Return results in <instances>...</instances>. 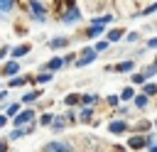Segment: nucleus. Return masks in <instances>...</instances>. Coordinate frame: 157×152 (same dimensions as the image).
Returning a JSON list of instances; mask_svg holds the SVG:
<instances>
[{
	"label": "nucleus",
	"mask_w": 157,
	"mask_h": 152,
	"mask_svg": "<svg viewBox=\"0 0 157 152\" xmlns=\"http://www.w3.org/2000/svg\"><path fill=\"white\" fill-rule=\"evenodd\" d=\"M96 54H98L96 49H88V47H86V49H81V54L76 56V66H88V64L96 59Z\"/></svg>",
	"instance_id": "obj_1"
},
{
	"label": "nucleus",
	"mask_w": 157,
	"mask_h": 152,
	"mask_svg": "<svg viewBox=\"0 0 157 152\" xmlns=\"http://www.w3.org/2000/svg\"><path fill=\"white\" fill-rule=\"evenodd\" d=\"M34 120V110H20L15 118H12V123H15V127H20V125H25V123H32Z\"/></svg>",
	"instance_id": "obj_2"
},
{
	"label": "nucleus",
	"mask_w": 157,
	"mask_h": 152,
	"mask_svg": "<svg viewBox=\"0 0 157 152\" xmlns=\"http://www.w3.org/2000/svg\"><path fill=\"white\" fill-rule=\"evenodd\" d=\"M44 152H74V147L69 142H52L44 147Z\"/></svg>",
	"instance_id": "obj_3"
},
{
	"label": "nucleus",
	"mask_w": 157,
	"mask_h": 152,
	"mask_svg": "<svg viewBox=\"0 0 157 152\" xmlns=\"http://www.w3.org/2000/svg\"><path fill=\"white\" fill-rule=\"evenodd\" d=\"M29 10H32V15H34V17H39V20H44V17H47V10H44V5H42L39 0H32V2H29Z\"/></svg>",
	"instance_id": "obj_4"
},
{
	"label": "nucleus",
	"mask_w": 157,
	"mask_h": 152,
	"mask_svg": "<svg viewBox=\"0 0 157 152\" xmlns=\"http://www.w3.org/2000/svg\"><path fill=\"white\" fill-rule=\"evenodd\" d=\"M128 145H130L132 150H142V147L147 145V135H132V137L128 140Z\"/></svg>",
	"instance_id": "obj_5"
},
{
	"label": "nucleus",
	"mask_w": 157,
	"mask_h": 152,
	"mask_svg": "<svg viewBox=\"0 0 157 152\" xmlns=\"http://www.w3.org/2000/svg\"><path fill=\"white\" fill-rule=\"evenodd\" d=\"M17 71H20V64H17L15 59H12V61H7V64L2 66V74H5V76H15Z\"/></svg>",
	"instance_id": "obj_6"
},
{
	"label": "nucleus",
	"mask_w": 157,
	"mask_h": 152,
	"mask_svg": "<svg viewBox=\"0 0 157 152\" xmlns=\"http://www.w3.org/2000/svg\"><path fill=\"white\" fill-rule=\"evenodd\" d=\"M108 130H110V132H115V135H120V132H125V130H128V123H123V120H113V123L108 125Z\"/></svg>",
	"instance_id": "obj_7"
},
{
	"label": "nucleus",
	"mask_w": 157,
	"mask_h": 152,
	"mask_svg": "<svg viewBox=\"0 0 157 152\" xmlns=\"http://www.w3.org/2000/svg\"><path fill=\"white\" fill-rule=\"evenodd\" d=\"M61 20H64V22H74V20H81V12H78V7H71L69 12H64V15H61Z\"/></svg>",
	"instance_id": "obj_8"
},
{
	"label": "nucleus",
	"mask_w": 157,
	"mask_h": 152,
	"mask_svg": "<svg viewBox=\"0 0 157 152\" xmlns=\"http://www.w3.org/2000/svg\"><path fill=\"white\" fill-rule=\"evenodd\" d=\"M64 64H66V61H64L61 56H54V59H52V61H49V64H47L44 69H47V71H59V69H61Z\"/></svg>",
	"instance_id": "obj_9"
},
{
	"label": "nucleus",
	"mask_w": 157,
	"mask_h": 152,
	"mask_svg": "<svg viewBox=\"0 0 157 152\" xmlns=\"http://www.w3.org/2000/svg\"><path fill=\"white\" fill-rule=\"evenodd\" d=\"M132 103H135V108H147V103H150V96H147V93H137V96L132 98Z\"/></svg>",
	"instance_id": "obj_10"
},
{
	"label": "nucleus",
	"mask_w": 157,
	"mask_h": 152,
	"mask_svg": "<svg viewBox=\"0 0 157 152\" xmlns=\"http://www.w3.org/2000/svg\"><path fill=\"white\" fill-rule=\"evenodd\" d=\"M66 44H69V39H66V37H54V39L49 42V49H64Z\"/></svg>",
	"instance_id": "obj_11"
},
{
	"label": "nucleus",
	"mask_w": 157,
	"mask_h": 152,
	"mask_svg": "<svg viewBox=\"0 0 157 152\" xmlns=\"http://www.w3.org/2000/svg\"><path fill=\"white\" fill-rule=\"evenodd\" d=\"M29 49H32L29 44H22V47H15V49H12L10 54H12V59H20V56H25V54H29Z\"/></svg>",
	"instance_id": "obj_12"
},
{
	"label": "nucleus",
	"mask_w": 157,
	"mask_h": 152,
	"mask_svg": "<svg viewBox=\"0 0 157 152\" xmlns=\"http://www.w3.org/2000/svg\"><path fill=\"white\" fill-rule=\"evenodd\" d=\"M103 27H105V25H96V22H91V27L86 29V37H98V34L103 32Z\"/></svg>",
	"instance_id": "obj_13"
},
{
	"label": "nucleus",
	"mask_w": 157,
	"mask_h": 152,
	"mask_svg": "<svg viewBox=\"0 0 157 152\" xmlns=\"http://www.w3.org/2000/svg\"><path fill=\"white\" fill-rule=\"evenodd\" d=\"M27 132H32V127H25V130H22V127H15V130L10 132V140H20V137L27 135Z\"/></svg>",
	"instance_id": "obj_14"
},
{
	"label": "nucleus",
	"mask_w": 157,
	"mask_h": 152,
	"mask_svg": "<svg viewBox=\"0 0 157 152\" xmlns=\"http://www.w3.org/2000/svg\"><path fill=\"white\" fill-rule=\"evenodd\" d=\"M120 39H123V29H120V27L108 32V42H120Z\"/></svg>",
	"instance_id": "obj_15"
},
{
	"label": "nucleus",
	"mask_w": 157,
	"mask_h": 152,
	"mask_svg": "<svg viewBox=\"0 0 157 152\" xmlns=\"http://www.w3.org/2000/svg\"><path fill=\"white\" fill-rule=\"evenodd\" d=\"M64 103H66V105H78V103H81V96H78V93H69V96L64 98Z\"/></svg>",
	"instance_id": "obj_16"
},
{
	"label": "nucleus",
	"mask_w": 157,
	"mask_h": 152,
	"mask_svg": "<svg viewBox=\"0 0 157 152\" xmlns=\"http://www.w3.org/2000/svg\"><path fill=\"white\" fill-rule=\"evenodd\" d=\"M135 69V61H123V64H118V71H123V74H130Z\"/></svg>",
	"instance_id": "obj_17"
},
{
	"label": "nucleus",
	"mask_w": 157,
	"mask_h": 152,
	"mask_svg": "<svg viewBox=\"0 0 157 152\" xmlns=\"http://www.w3.org/2000/svg\"><path fill=\"white\" fill-rule=\"evenodd\" d=\"M27 83V78L25 76H12L10 78V88H17V86H25Z\"/></svg>",
	"instance_id": "obj_18"
},
{
	"label": "nucleus",
	"mask_w": 157,
	"mask_h": 152,
	"mask_svg": "<svg viewBox=\"0 0 157 152\" xmlns=\"http://www.w3.org/2000/svg\"><path fill=\"white\" fill-rule=\"evenodd\" d=\"M145 81H147L145 71H140V74H132V83H137V86H145Z\"/></svg>",
	"instance_id": "obj_19"
},
{
	"label": "nucleus",
	"mask_w": 157,
	"mask_h": 152,
	"mask_svg": "<svg viewBox=\"0 0 157 152\" xmlns=\"http://www.w3.org/2000/svg\"><path fill=\"white\" fill-rule=\"evenodd\" d=\"M37 98H39V91H29V93L22 96V103H32V101H37Z\"/></svg>",
	"instance_id": "obj_20"
},
{
	"label": "nucleus",
	"mask_w": 157,
	"mask_h": 152,
	"mask_svg": "<svg viewBox=\"0 0 157 152\" xmlns=\"http://www.w3.org/2000/svg\"><path fill=\"white\" fill-rule=\"evenodd\" d=\"M96 101H98V96H93V93H86V96H81V103H83V105H93Z\"/></svg>",
	"instance_id": "obj_21"
},
{
	"label": "nucleus",
	"mask_w": 157,
	"mask_h": 152,
	"mask_svg": "<svg viewBox=\"0 0 157 152\" xmlns=\"http://www.w3.org/2000/svg\"><path fill=\"white\" fill-rule=\"evenodd\" d=\"M17 113H20V105H17V103H10V105H7V110H5V115H7V118H15Z\"/></svg>",
	"instance_id": "obj_22"
},
{
	"label": "nucleus",
	"mask_w": 157,
	"mask_h": 152,
	"mask_svg": "<svg viewBox=\"0 0 157 152\" xmlns=\"http://www.w3.org/2000/svg\"><path fill=\"white\" fill-rule=\"evenodd\" d=\"M64 125H66V123H64V118L59 115V118H54V123H52V130H54V132H59V130H64Z\"/></svg>",
	"instance_id": "obj_23"
},
{
	"label": "nucleus",
	"mask_w": 157,
	"mask_h": 152,
	"mask_svg": "<svg viewBox=\"0 0 157 152\" xmlns=\"http://www.w3.org/2000/svg\"><path fill=\"white\" fill-rule=\"evenodd\" d=\"M52 74L54 71H42V74H37V81L39 83H47V81H52Z\"/></svg>",
	"instance_id": "obj_24"
},
{
	"label": "nucleus",
	"mask_w": 157,
	"mask_h": 152,
	"mask_svg": "<svg viewBox=\"0 0 157 152\" xmlns=\"http://www.w3.org/2000/svg\"><path fill=\"white\" fill-rule=\"evenodd\" d=\"M91 115H93V110H91V105H86V108L78 113V120H91Z\"/></svg>",
	"instance_id": "obj_25"
},
{
	"label": "nucleus",
	"mask_w": 157,
	"mask_h": 152,
	"mask_svg": "<svg viewBox=\"0 0 157 152\" xmlns=\"http://www.w3.org/2000/svg\"><path fill=\"white\" fill-rule=\"evenodd\" d=\"M142 93L155 96V93H157V83H145V86H142Z\"/></svg>",
	"instance_id": "obj_26"
},
{
	"label": "nucleus",
	"mask_w": 157,
	"mask_h": 152,
	"mask_svg": "<svg viewBox=\"0 0 157 152\" xmlns=\"http://www.w3.org/2000/svg\"><path fill=\"white\" fill-rule=\"evenodd\" d=\"M15 5V0H0V12H10Z\"/></svg>",
	"instance_id": "obj_27"
},
{
	"label": "nucleus",
	"mask_w": 157,
	"mask_h": 152,
	"mask_svg": "<svg viewBox=\"0 0 157 152\" xmlns=\"http://www.w3.org/2000/svg\"><path fill=\"white\" fill-rule=\"evenodd\" d=\"M108 44H110L108 39H101V42H96V44H93V49H96V51H105V49H108Z\"/></svg>",
	"instance_id": "obj_28"
},
{
	"label": "nucleus",
	"mask_w": 157,
	"mask_h": 152,
	"mask_svg": "<svg viewBox=\"0 0 157 152\" xmlns=\"http://www.w3.org/2000/svg\"><path fill=\"white\" fill-rule=\"evenodd\" d=\"M120 98H123V101H132V98H135V91H132V88H123Z\"/></svg>",
	"instance_id": "obj_29"
},
{
	"label": "nucleus",
	"mask_w": 157,
	"mask_h": 152,
	"mask_svg": "<svg viewBox=\"0 0 157 152\" xmlns=\"http://www.w3.org/2000/svg\"><path fill=\"white\" fill-rule=\"evenodd\" d=\"M52 123H54V115H52V113H44V115L39 118V125H52Z\"/></svg>",
	"instance_id": "obj_30"
},
{
	"label": "nucleus",
	"mask_w": 157,
	"mask_h": 152,
	"mask_svg": "<svg viewBox=\"0 0 157 152\" xmlns=\"http://www.w3.org/2000/svg\"><path fill=\"white\" fill-rule=\"evenodd\" d=\"M105 101H108V105H118V103H120L123 98H120V96H108Z\"/></svg>",
	"instance_id": "obj_31"
},
{
	"label": "nucleus",
	"mask_w": 157,
	"mask_h": 152,
	"mask_svg": "<svg viewBox=\"0 0 157 152\" xmlns=\"http://www.w3.org/2000/svg\"><path fill=\"white\" fill-rule=\"evenodd\" d=\"M155 74H157V64H152V66H147V69H145V76H147V78H150V76H155Z\"/></svg>",
	"instance_id": "obj_32"
},
{
	"label": "nucleus",
	"mask_w": 157,
	"mask_h": 152,
	"mask_svg": "<svg viewBox=\"0 0 157 152\" xmlns=\"http://www.w3.org/2000/svg\"><path fill=\"white\" fill-rule=\"evenodd\" d=\"M155 10H157V2H152V5H147V7H145V10L140 12V15H152Z\"/></svg>",
	"instance_id": "obj_33"
},
{
	"label": "nucleus",
	"mask_w": 157,
	"mask_h": 152,
	"mask_svg": "<svg viewBox=\"0 0 157 152\" xmlns=\"http://www.w3.org/2000/svg\"><path fill=\"white\" fill-rule=\"evenodd\" d=\"M137 37H140L137 32H128V34H125V42H137Z\"/></svg>",
	"instance_id": "obj_34"
},
{
	"label": "nucleus",
	"mask_w": 157,
	"mask_h": 152,
	"mask_svg": "<svg viewBox=\"0 0 157 152\" xmlns=\"http://www.w3.org/2000/svg\"><path fill=\"white\" fill-rule=\"evenodd\" d=\"M147 47H150V49H157V37H152V39L147 42Z\"/></svg>",
	"instance_id": "obj_35"
},
{
	"label": "nucleus",
	"mask_w": 157,
	"mask_h": 152,
	"mask_svg": "<svg viewBox=\"0 0 157 152\" xmlns=\"http://www.w3.org/2000/svg\"><path fill=\"white\" fill-rule=\"evenodd\" d=\"M5 123H7V115H2V113H0V127H2Z\"/></svg>",
	"instance_id": "obj_36"
},
{
	"label": "nucleus",
	"mask_w": 157,
	"mask_h": 152,
	"mask_svg": "<svg viewBox=\"0 0 157 152\" xmlns=\"http://www.w3.org/2000/svg\"><path fill=\"white\" fill-rule=\"evenodd\" d=\"M7 98V91H0V101H5Z\"/></svg>",
	"instance_id": "obj_37"
},
{
	"label": "nucleus",
	"mask_w": 157,
	"mask_h": 152,
	"mask_svg": "<svg viewBox=\"0 0 157 152\" xmlns=\"http://www.w3.org/2000/svg\"><path fill=\"white\" fill-rule=\"evenodd\" d=\"M5 150H7V145H5V142H0V152H5Z\"/></svg>",
	"instance_id": "obj_38"
},
{
	"label": "nucleus",
	"mask_w": 157,
	"mask_h": 152,
	"mask_svg": "<svg viewBox=\"0 0 157 152\" xmlns=\"http://www.w3.org/2000/svg\"><path fill=\"white\" fill-rule=\"evenodd\" d=\"M155 64H157V59H155Z\"/></svg>",
	"instance_id": "obj_39"
},
{
	"label": "nucleus",
	"mask_w": 157,
	"mask_h": 152,
	"mask_svg": "<svg viewBox=\"0 0 157 152\" xmlns=\"http://www.w3.org/2000/svg\"><path fill=\"white\" fill-rule=\"evenodd\" d=\"M155 125H157V120H155Z\"/></svg>",
	"instance_id": "obj_40"
}]
</instances>
